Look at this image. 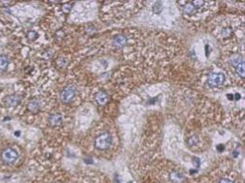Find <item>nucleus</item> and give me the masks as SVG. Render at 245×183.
<instances>
[{
    "instance_id": "a211bd4d",
    "label": "nucleus",
    "mask_w": 245,
    "mask_h": 183,
    "mask_svg": "<svg viewBox=\"0 0 245 183\" xmlns=\"http://www.w3.org/2000/svg\"><path fill=\"white\" fill-rule=\"evenodd\" d=\"M14 135H16V136H19L20 132H19V131H17V132H14Z\"/></svg>"
},
{
    "instance_id": "20e7f679",
    "label": "nucleus",
    "mask_w": 245,
    "mask_h": 183,
    "mask_svg": "<svg viewBox=\"0 0 245 183\" xmlns=\"http://www.w3.org/2000/svg\"><path fill=\"white\" fill-rule=\"evenodd\" d=\"M75 97V89L73 87H67L64 88V89L62 91L61 93V100L64 102V103H68V102H70L73 97Z\"/></svg>"
},
{
    "instance_id": "9b49d317",
    "label": "nucleus",
    "mask_w": 245,
    "mask_h": 183,
    "mask_svg": "<svg viewBox=\"0 0 245 183\" xmlns=\"http://www.w3.org/2000/svg\"><path fill=\"white\" fill-rule=\"evenodd\" d=\"M39 107H41V103H39V101L38 99H33V100H31L30 102H29V104H28L29 111L34 112V113L38 112Z\"/></svg>"
},
{
    "instance_id": "7ed1b4c3",
    "label": "nucleus",
    "mask_w": 245,
    "mask_h": 183,
    "mask_svg": "<svg viewBox=\"0 0 245 183\" xmlns=\"http://www.w3.org/2000/svg\"><path fill=\"white\" fill-rule=\"evenodd\" d=\"M225 81V76L222 73H211L208 78V83L211 87H217L222 85Z\"/></svg>"
},
{
    "instance_id": "0eeeda50",
    "label": "nucleus",
    "mask_w": 245,
    "mask_h": 183,
    "mask_svg": "<svg viewBox=\"0 0 245 183\" xmlns=\"http://www.w3.org/2000/svg\"><path fill=\"white\" fill-rule=\"evenodd\" d=\"M197 11V6L193 2H186L184 6V13L186 14H193Z\"/></svg>"
},
{
    "instance_id": "9d476101",
    "label": "nucleus",
    "mask_w": 245,
    "mask_h": 183,
    "mask_svg": "<svg viewBox=\"0 0 245 183\" xmlns=\"http://www.w3.org/2000/svg\"><path fill=\"white\" fill-rule=\"evenodd\" d=\"M9 66V59L5 55H0V73L5 71Z\"/></svg>"
},
{
    "instance_id": "4468645a",
    "label": "nucleus",
    "mask_w": 245,
    "mask_h": 183,
    "mask_svg": "<svg viewBox=\"0 0 245 183\" xmlns=\"http://www.w3.org/2000/svg\"><path fill=\"white\" fill-rule=\"evenodd\" d=\"M198 142H199V139L198 137H196V136H192L188 140V145L189 146H196L197 144H198Z\"/></svg>"
},
{
    "instance_id": "423d86ee",
    "label": "nucleus",
    "mask_w": 245,
    "mask_h": 183,
    "mask_svg": "<svg viewBox=\"0 0 245 183\" xmlns=\"http://www.w3.org/2000/svg\"><path fill=\"white\" fill-rule=\"evenodd\" d=\"M49 123L53 126L61 125L63 123V117L60 114H52L49 117Z\"/></svg>"
},
{
    "instance_id": "39448f33",
    "label": "nucleus",
    "mask_w": 245,
    "mask_h": 183,
    "mask_svg": "<svg viewBox=\"0 0 245 183\" xmlns=\"http://www.w3.org/2000/svg\"><path fill=\"white\" fill-rule=\"evenodd\" d=\"M21 101V97L19 94H10L4 100V103L7 107H14L20 103Z\"/></svg>"
},
{
    "instance_id": "ddd939ff",
    "label": "nucleus",
    "mask_w": 245,
    "mask_h": 183,
    "mask_svg": "<svg viewBox=\"0 0 245 183\" xmlns=\"http://www.w3.org/2000/svg\"><path fill=\"white\" fill-rule=\"evenodd\" d=\"M236 71L239 75H240L241 77H244V62L241 61L240 63H239L236 65Z\"/></svg>"
},
{
    "instance_id": "dca6fc26",
    "label": "nucleus",
    "mask_w": 245,
    "mask_h": 183,
    "mask_svg": "<svg viewBox=\"0 0 245 183\" xmlns=\"http://www.w3.org/2000/svg\"><path fill=\"white\" fill-rule=\"evenodd\" d=\"M153 11H154L155 14H159V13L160 12V11H162V7H160V5L154 6V8H153Z\"/></svg>"
},
{
    "instance_id": "6ab92c4d",
    "label": "nucleus",
    "mask_w": 245,
    "mask_h": 183,
    "mask_svg": "<svg viewBox=\"0 0 245 183\" xmlns=\"http://www.w3.org/2000/svg\"><path fill=\"white\" fill-rule=\"evenodd\" d=\"M1 35H2V34H1V32H0V37H1Z\"/></svg>"
},
{
    "instance_id": "1a4fd4ad",
    "label": "nucleus",
    "mask_w": 245,
    "mask_h": 183,
    "mask_svg": "<svg viewBox=\"0 0 245 183\" xmlns=\"http://www.w3.org/2000/svg\"><path fill=\"white\" fill-rule=\"evenodd\" d=\"M95 100L97 101L98 104L104 105L105 103H107V101L109 100V97L107 94L104 93V92H99V93L95 96Z\"/></svg>"
},
{
    "instance_id": "f03ea898",
    "label": "nucleus",
    "mask_w": 245,
    "mask_h": 183,
    "mask_svg": "<svg viewBox=\"0 0 245 183\" xmlns=\"http://www.w3.org/2000/svg\"><path fill=\"white\" fill-rule=\"evenodd\" d=\"M1 157H2V160H3V162L4 163L12 164L17 159L18 154H17L16 149H14L12 148H6V149L3 151Z\"/></svg>"
},
{
    "instance_id": "6e6552de",
    "label": "nucleus",
    "mask_w": 245,
    "mask_h": 183,
    "mask_svg": "<svg viewBox=\"0 0 245 183\" xmlns=\"http://www.w3.org/2000/svg\"><path fill=\"white\" fill-rule=\"evenodd\" d=\"M170 180L173 183H182L185 181V177L178 171H172L170 174Z\"/></svg>"
},
{
    "instance_id": "f257e3e1",
    "label": "nucleus",
    "mask_w": 245,
    "mask_h": 183,
    "mask_svg": "<svg viewBox=\"0 0 245 183\" xmlns=\"http://www.w3.org/2000/svg\"><path fill=\"white\" fill-rule=\"evenodd\" d=\"M112 142V139L111 135L108 132H104V133H101L100 135H98L95 138V140H94V146L97 149H99V151H106V149H108L111 146Z\"/></svg>"
},
{
    "instance_id": "f3484780",
    "label": "nucleus",
    "mask_w": 245,
    "mask_h": 183,
    "mask_svg": "<svg viewBox=\"0 0 245 183\" xmlns=\"http://www.w3.org/2000/svg\"><path fill=\"white\" fill-rule=\"evenodd\" d=\"M219 183H234V182L229 178H222L221 180L219 181Z\"/></svg>"
},
{
    "instance_id": "f8f14e48",
    "label": "nucleus",
    "mask_w": 245,
    "mask_h": 183,
    "mask_svg": "<svg viewBox=\"0 0 245 183\" xmlns=\"http://www.w3.org/2000/svg\"><path fill=\"white\" fill-rule=\"evenodd\" d=\"M126 43V38L124 36H116L114 39V45L116 47H121Z\"/></svg>"
},
{
    "instance_id": "2eb2a0df",
    "label": "nucleus",
    "mask_w": 245,
    "mask_h": 183,
    "mask_svg": "<svg viewBox=\"0 0 245 183\" xmlns=\"http://www.w3.org/2000/svg\"><path fill=\"white\" fill-rule=\"evenodd\" d=\"M27 37H28V39L30 40V41H35V40L38 39L39 35H38V33L35 32V31H30L28 33Z\"/></svg>"
}]
</instances>
